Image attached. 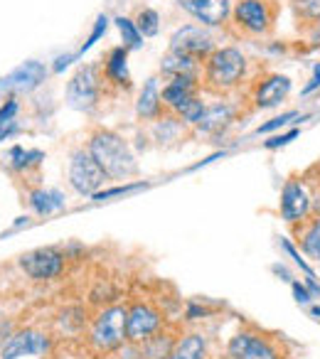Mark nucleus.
I'll use <instances>...</instances> for the list:
<instances>
[{"label": "nucleus", "mask_w": 320, "mask_h": 359, "mask_svg": "<svg viewBox=\"0 0 320 359\" xmlns=\"http://www.w3.org/2000/svg\"><path fill=\"white\" fill-rule=\"evenodd\" d=\"M11 334H13V325L6 323V320H0V347L11 339Z\"/></svg>", "instance_id": "f704fd0d"}, {"label": "nucleus", "mask_w": 320, "mask_h": 359, "mask_svg": "<svg viewBox=\"0 0 320 359\" xmlns=\"http://www.w3.org/2000/svg\"><path fill=\"white\" fill-rule=\"evenodd\" d=\"M168 359H207V339L205 334H182L175 339Z\"/></svg>", "instance_id": "f3484780"}, {"label": "nucleus", "mask_w": 320, "mask_h": 359, "mask_svg": "<svg viewBox=\"0 0 320 359\" xmlns=\"http://www.w3.org/2000/svg\"><path fill=\"white\" fill-rule=\"evenodd\" d=\"M281 219L288 224H303L313 215V190H310L308 180L291 177L286 180L284 190H281Z\"/></svg>", "instance_id": "20e7f679"}, {"label": "nucleus", "mask_w": 320, "mask_h": 359, "mask_svg": "<svg viewBox=\"0 0 320 359\" xmlns=\"http://www.w3.org/2000/svg\"><path fill=\"white\" fill-rule=\"evenodd\" d=\"M89 153L111 180H128L138 172L131 145L114 130H96L89 138Z\"/></svg>", "instance_id": "f257e3e1"}, {"label": "nucleus", "mask_w": 320, "mask_h": 359, "mask_svg": "<svg viewBox=\"0 0 320 359\" xmlns=\"http://www.w3.org/2000/svg\"><path fill=\"white\" fill-rule=\"evenodd\" d=\"M180 8L185 13H190L195 20H200L202 25H225L227 18L232 15V0H178Z\"/></svg>", "instance_id": "ddd939ff"}, {"label": "nucleus", "mask_w": 320, "mask_h": 359, "mask_svg": "<svg viewBox=\"0 0 320 359\" xmlns=\"http://www.w3.org/2000/svg\"><path fill=\"white\" fill-rule=\"evenodd\" d=\"M222 359H234V357H229V354H227V357H222Z\"/></svg>", "instance_id": "58836bf2"}, {"label": "nucleus", "mask_w": 320, "mask_h": 359, "mask_svg": "<svg viewBox=\"0 0 320 359\" xmlns=\"http://www.w3.org/2000/svg\"><path fill=\"white\" fill-rule=\"evenodd\" d=\"M291 288H293V295H295V300H298V303H303V305L310 303V298H313V295H310L308 285H303V283H298V280H293V283H291Z\"/></svg>", "instance_id": "473e14b6"}, {"label": "nucleus", "mask_w": 320, "mask_h": 359, "mask_svg": "<svg viewBox=\"0 0 320 359\" xmlns=\"http://www.w3.org/2000/svg\"><path fill=\"white\" fill-rule=\"evenodd\" d=\"M234 118V111L227 104H215V106H205L200 121H197V128L205 130V133H217V130L227 128Z\"/></svg>", "instance_id": "6ab92c4d"}, {"label": "nucleus", "mask_w": 320, "mask_h": 359, "mask_svg": "<svg viewBox=\"0 0 320 359\" xmlns=\"http://www.w3.org/2000/svg\"><path fill=\"white\" fill-rule=\"evenodd\" d=\"M20 269L32 280H52L65 271V256L57 249H35L20 256Z\"/></svg>", "instance_id": "9b49d317"}, {"label": "nucleus", "mask_w": 320, "mask_h": 359, "mask_svg": "<svg viewBox=\"0 0 320 359\" xmlns=\"http://www.w3.org/2000/svg\"><path fill=\"white\" fill-rule=\"evenodd\" d=\"M106 25H109V20H106V18H104V15H101V18H99V20H96V27H94V32H91V35H89V40H86V42H84V45H81L79 55H84V52H86V50H89V47H91V45H94V42H96V40H99V37H101V35H104V32H106Z\"/></svg>", "instance_id": "c756f323"}, {"label": "nucleus", "mask_w": 320, "mask_h": 359, "mask_svg": "<svg viewBox=\"0 0 320 359\" xmlns=\"http://www.w3.org/2000/svg\"><path fill=\"white\" fill-rule=\"evenodd\" d=\"M101 91V76L99 67L86 65L81 69H76V74L67 84V104L76 111H91L99 101Z\"/></svg>", "instance_id": "0eeeda50"}, {"label": "nucleus", "mask_w": 320, "mask_h": 359, "mask_svg": "<svg viewBox=\"0 0 320 359\" xmlns=\"http://www.w3.org/2000/svg\"><path fill=\"white\" fill-rule=\"evenodd\" d=\"M310 172L318 175L315 180H308V185H310V190H313V215H320V165H315Z\"/></svg>", "instance_id": "7c9ffc66"}, {"label": "nucleus", "mask_w": 320, "mask_h": 359, "mask_svg": "<svg viewBox=\"0 0 320 359\" xmlns=\"http://www.w3.org/2000/svg\"><path fill=\"white\" fill-rule=\"evenodd\" d=\"M246 74V57L236 47L215 50L205 60V84L212 91H229L241 84Z\"/></svg>", "instance_id": "f03ea898"}, {"label": "nucleus", "mask_w": 320, "mask_h": 359, "mask_svg": "<svg viewBox=\"0 0 320 359\" xmlns=\"http://www.w3.org/2000/svg\"><path fill=\"white\" fill-rule=\"evenodd\" d=\"M143 185H124V187H114V190H104V192H96L94 195V202H104V200H111L116 195H126V192H133V190H140Z\"/></svg>", "instance_id": "c85d7f7f"}, {"label": "nucleus", "mask_w": 320, "mask_h": 359, "mask_svg": "<svg viewBox=\"0 0 320 359\" xmlns=\"http://www.w3.org/2000/svg\"><path fill=\"white\" fill-rule=\"evenodd\" d=\"M293 118H303V116H298V111H286V114H281V116H276V118H271L269 123H264V126H259L256 128V133H271V130H276V128H284V126H288Z\"/></svg>", "instance_id": "bb28decb"}, {"label": "nucleus", "mask_w": 320, "mask_h": 359, "mask_svg": "<svg viewBox=\"0 0 320 359\" xmlns=\"http://www.w3.org/2000/svg\"><path fill=\"white\" fill-rule=\"evenodd\" d=\"M298 135V128H293V130H288V133H284V135H274L271 140H266V148L269 150H274V148H281V145H286V143H291V140Z\"/></svg>", "instance_id": "2f4dec72"}, {"label": "nucleus", "mask_w": 320, "mask_h": 359, "mask_svg": "<svg viewBox=\"0 0 320 359\" xmlns=\"http://www.w3.org/2000/svg\"><path fill=\"white\" fill-rule=\"evenodd\" d=\"M192 99H197V76H171V81L160 94L163 106L173 109L175 114H180Z\"/></svg>", "instance_id": "2eb2a0df"}, {"label": "nucleus", "mask_w": 320, "mask_h": 359, "mask_svg": "<svg viewBox=\"0 0 320 359\" xmlns=\"http://www.w3.org/2000/svg\"><path fill=\"white\" fill-rule=\"evenodd\" d=\"M313 315H318V318H320V308H313Z\"/></svg>", "instance_id": "4c0bfd02"}, {"label": "nucleus", "mask_w": 320, "mask_h": 359, "mask_svg": "<svg viewBox=\"0 0 320 359\" xmlns=\"http://www.w3.org/2000/svg\"><path fill=\"white\" fill-rule=\"evenodd\" d=\"M74 57H76V55H67V57H60V60H57V65H55V69L60 72L62 67H67V65H69V62L74 60Z\"/></svg>", "instance_id": "e433bc0d"}, {"label": "nucleus", "mask_w": 320, "mask_h": 359, "mask_svg": "<svg viewBox=\"0 0 320 359\" xmlns=\"http://www.w3.org/2000/svg\"><path fill=\"white\" fill-rule=\"evenodd\" d=\"M298 246L310 261L320 264V215H310L298 229Z\"/></svg>", "instance_id": "a211bd4d"}, {"label": "nucleus", "mask_w": 320, "mask_h": 359, "mask_svg": "<svg viewBox=\"0 0 320 359\" xmlns=\"http://www.w3.org/2000/svg\"><path fill=\"white\" fill-rule=\"evenodd\" d=\"M106 172L99 163L94 160V155L89 153V148H81L72 155L69 160V185L74 187L79 195L94 197L101 190V185L106 182Z\"/></svg>", "instance_id": "423d86ee"}, {"label": "nucleus", "mask_w": 320, "mask_h": 359, "mask_svg": "<svg viewBox=\"0 0 320 359\" xmlns=\"http://www.w3.org/2000/svg\"><path fill=\"white\" fill-rule=\"evenodd\" d=\"M227 354L234 359H284V352L269 337L256 332H236L227 344Z\"/></svg>", "instance_id": "1a4fd4ad"}, {"label": "nucleus", "mask_w": 320, "mask_h": 359, "mask_svg": "<svg viewBox=\"0 0 320 359\" xmlns=\"http://www.w3.org/2000/svg\"><path fill=\"white\" fill-rule=\"evenodd\" d=\"M160 106H163V101H160L158 79L153 76V79L145 81L143 91H140V96H138V114L143 116V118H155Z\"/></svg>", "instance_id": "412c9836"}, {"label": "nucleus", "mask_w": 320, "mask_h": 359, "mask_svg": "<svg viewBox=\"0 0 320 359\" xmlns=\"http://www.w3.org/2000/svg\"><path fill=\"white\" fill-rule=\"evenodd\" d=\"M30 205L37 215H52V212L62 210L65 207V195L57 190H37L30 195Z\"/></svg>", "instance_id": "5701e85b"}, {"label": "nucleus", "mask_w": 320, "mask_h": 359, "mask_svg": "<svg viewBox=\"0 0 320 359\" xmlns=\"http://www.w3.org/2000/svg\"><path fill=\"white\" fill-rule=\"evenodd\" d=\"M126 313L128 308L124 305H111V308L101 310L89 332V344L96 352H116L128 342L126 339Z\"/></svg>", "instance_id": "7ed1b4c3"}, {"label": "nucleus", "mask_w": 320, "mask_h": 359, "mask_svg": "<svg viewBox=\"0 0 320 359\" xmlns=\"http://www.w3.org/2000/svg\"><path fill=\"white\" fill-rule=\"evenodd\" d=\"M116 25H119V32H121V37H124V42H126V50H138L143 35L138 32L135 22L128 20V18H116Z\"/></svg>", "instance_id": "393cba45"}, {"label": "nucleus", "mask_w": 320, "mask_h": 359, "mask_svg": "<svg viewBox=\"0 0 320 359\" xmlns=\"http://www.w3.org/2000/svg\"><path fill=\"white\" fill-rule=\"evenodd\" d=\"M126 47H116L111 50V55L106 57V67H104V74L109 81L119 86H131V76H128V67H126Z\"/></svg>", "instance_id": "aec40b11"}, {"label": "nucleus", "mask_w": 320, "mask_h": 359, "mask_svg": "<svg viewBox=\"0 0 320 359\" xmlns=\"http://www.w3.org/2000/svg\"><path fill=\"white\" fill-rule=\"evenodd\" d=\"M197 65H200V62L190 60V57L168 52V57L163 60L160 69H163V74H168V76H197Z\"/></svg>", "instance_id": "4be33fe9"}, {"label": "nucleus", "mask_w": 320, "mask_h": 359, "mask_svg": "<svg viewBox=\"0 0 320 359\" xmlns=\"http://www.w3.org/2000/svg\"><path fill=\"white\" fill-rule=\"evenodd\" d=\"M45 76H47V67L30 60L18 67V69H13L6 79H0V91H20V94H27V91L37 89L45 81Z\"/></svg>", "instance_id": "4468645a"}, {"label": "nucleus", "mask_w": 320, "mask_h": 359, "mask_svg": "<svg viewBox=\"0 0 320 359\" xmlns=\"http://www.w3.org/2000/svg\"><path fill=\"white\" fill-rule=\"evenodd\" d=\"M135 27H138V32H140L143 37L158 35V13L150 11V8L140 11V13H138V18H135Z\"/></svg>", "instance_id": "a878e982"}, {"label": "nucleus", "mask_w": 320, "mask_h": 359, "mask_svg": "<svg viewBox=\"0 0 320 359\" xmlns=\"http://www.w3.org/2000/svg\"><path fill=\"white\" fill-rule=\"evenodd\" d=\"M279 15V6L274 0H239L232 11L236 27L249 35H266Z\"/></svg>", "instance_id": "39448f33"}, {"label": "nucleus", "mask_w": 320, "mask_h": 359, "mask_svg": "<svg viewBox=\"0 0 320 359\" xmlns=\"http://www.w3.org/2000/svg\"><path fill=\"white\" fill-rule=\"evenodd\" d=\"M318 86H320V65L315 67V74H313V79H310V84L303 89V94H310V91H313V89H318Z\"/></svg>", "instance_id": "c9c22d12"}, {"label": "nucleus", "mask_w": 320, "mask_h": 359, "mask_svg": "<svg viewBox=\"0 0 320 359\" xmlns=\"http://www.w3.org/2000/svg\"><path fill=\"white\" fill-rule=\"evenodd\" d=\"M50 352V337L37 330H20L13 332L3 347H0V359H18L25 354H45Z\"/></svg>", "instance_id": "f8f14e48"}, {"label": "nucleus", "mask_w": 320, "mask_h": 359, "mask_svg": "<svg viewBox=\"0 0 320 359\" xmlns=\"http://www.w3.org/2000/svg\"><path fill=\"white\" fill-rule=\"evenodd\" d=\"M163 327V315L148 303H135L126 313V339L131 344H143Z\"/></svg>", "instance_id": "6e6552de"}, {"label": "nucleus", "mask_w": 320, "mask_h": 359, "mask_svg": "<svg viewBox=\"0 0 320 359\" xmlns=\"http://www.w3.org/2000/svg\"><path fill=\"white\" fill-rule=\"evenodd\" d=\"M15 111H18V104H15V101H8V104L3 106V109H0V126L11 123L13 116H15Z\"/></svg>", "instance_id": "72a5a7b5"}, {"label": "nucleus", "mask_w": 320, "mask_h": 359, "mask_svg": "<svg viewBox=\"0 0 320 359\" xmlns=\"http://www.w3.org/2000/svg\"><path fill=\"white\" fill-rule=\"evenodd\" d=\"M171 52L182 57H190L195 62H205L207 57L215 52V40L207 30L195 25H185L173 35L171 40Z\"/></svg>", "instance_id": "9d476101"}, {"label": "nucleus", "mask_w": 320, "mask_h": 359, "mask_svg": "<svg viewBox=\"0 0 320 359\" xmlns=\"http://www.w3.org/2000/svg\"><path fill=\"white\" fill-rule=\"evenodd\" d=\"M291 94V79L284 74H271L256 86L254 91V104L259 109H271V106H279L286 96Z\"/></svg>", "instance_id": "dca6fc26"}, {"label": "nucleus", "mask_w": 320, "mask_h": 359, "mask_svg": "<svg viewBox=\"0 0 320 359\" xmlns=\"http://www.w3.org/2000/svg\"><path fill=\"white\" fill-rule=\"evenodd\" d=\"M284 249H286V254H288L291 259L295 261V266H300V269H303V273H305V280H315V273H313V271L308 269V264H305V261L300 259V254H298V251H295V246L291 244L288 239H284Z\"/></svg>", "instance_id": "cd10ccee"}, {"label": "nucleus", "mask_w": 320, "mask_h": 359, "mask_svg": "<svg viewBox=\"0 0 320 359\" xmlns=\"http://www.w3.org/2000/svg\"><path fill=\"white\" fill-rule=\"evenodd\" d=\"M295 18L305 25H318L320 22V0H293Z\"/></svg>", "instance_id": "b1692460"}]
</instances>
